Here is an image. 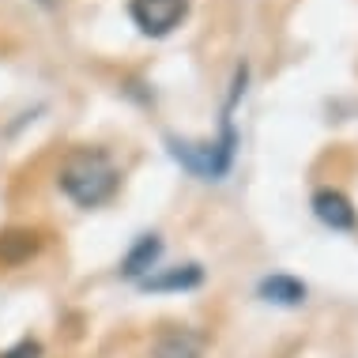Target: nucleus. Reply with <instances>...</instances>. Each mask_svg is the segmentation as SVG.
<instances>
[{
    "label": "nucleus",
    "mask_w": 358,
    "mask_h": 358,
    "mask_svg": "<svg viewBox=\"0 0 358 358\" xmlns=\"http://www.w3.org/2000/svg\"><path fill=\"white\" fill-rule=\"evenodd\" d=\"M159 253H162V241L155 238V234L140 238V241H136V249H132V253L121 260V275H124V279L143 275V272H148V268L155 264V257H159Z\"/></svg>",
    "instance_id": "7"
},
{
    "label": "nucleus",
    "mask_w": 358,
    "mask_h": 358,
    "mask_svg": "<svg viewBox=\"0 0 358 358\" xmlns=\"http://www.w3.org/2000/svg\"><path fill=\"white\" fill-rule=\"evenodd\" d=\"M260 294H264L268 302H279V306H298L306 298V287L290 275H272V279L260 283Z\"/></svg>",
    "instance_id": "8"
},
{
    "label": "nucleus",
    "mask_w": 358,
    "mask_h": 358,
    "mask_svg": "<svg viewBox=\"0 0 358 358\" xmlns=\"http://www.w3.org/2000/svg\"><path fill=\"white\" fill-rule=\"evenodd\" d=\"M129 15L148 38H166L189 15V0H129Z\"/></svg>",
    "instance_id": "2"
},
{
    "label": "nucleus",
    "mask_w": 358,
    "mask_h": 358,
    "mask_svg": "<svg viewBox=\"0 0 358 358\" xmlns=\"http://www.w3.org/2000/svg\"><path fill=\"white\" fill-rule=\"evenodd\" d=\"M0 358H42V343L38 340H19L15 347L0 351Z\"/></svg>",
    "instance_id": "9"
},
{
    "label": "nucleus",
    "mask_w": 358,
    "mask_h": 358,
    "mask_svg": "<svg viewBox=\"0 0 358 358\" xmlns=\"http://www.w3.org/2000/svg\"><path fill=\"white\" fill-rule=\"evenodd\" d=\"M45 234L38 227H8L0 230V268H19L31 264V260L42 253Z\"/></svg>",
    "instance_id": "3"
},
{
    "label": "nucleus",
    "mask_w": 358,
    "mask_h": 358,
    "mask_svg": "<svg viewBox=\"0 0 358 358\" xmlns=\"http://www.w3.org/2000/svg\"><path fill=\"white\" fill-rule=\"evenodd\" d=\"M204 351L208 340L185 324H170L151 340V358H204Z\"/></svg>",
    "instance_id": "4"
},
{
    "label": "nucleus",
    "mask_w": 358,
    "mask_h": 358,
    "mask_svg": "<svg viewBox=\"0 0 358 358\" xmlns=\"http://www.w3.org/2000/svg\"><path fill=\"white\" fill-rule=\"evenodd\" d=\"M200 279H204L200 264H181V268H170V272H162V275L143 279V290H189V287H196Z\"/></svg>",
    "instance_id": "6"
},
{
    "label": "nucleus",
    "mask_w": 358,
    "mask_h": 358,
    "mask_svg": "<svg viewBox=\"0 0 358 358\" xmlns=\"http://www.w3.org/2000/svg\"><path fill=\"white\" fill-rule=\"evenodd\" d=\"M57 185L80 208H102L117 196L121 170L102 148H72L57 166Z\"/></svg>",
    "instance_id": "1"
},
{
    "label": "nucleus",
    "mask_w": 358,
    "mask_h": 358,
    "mask_svg": "<svg viewBox=\"0 0 358 358\" xmlns=\"http://www.w3.org/2000/svg\"><path fill=\"white\" fill-rule=\"evenodd\" d=\"M313 215L332 230H355L358 227V215H355V204L343 196L340 189H321L313 196Z\"/></svg>",
    "instance_id": "5"
}]
</instances>
